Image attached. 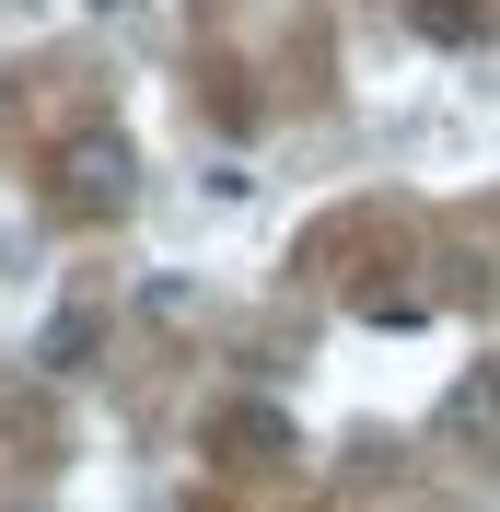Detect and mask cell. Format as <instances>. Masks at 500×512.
Masks as SVG:
<instances>
[{
    "label": "cell",
    "mask_w": 500,
    "mask_h": 512,
    "mask_svg": "<svg viewBox=\"0 0 500 512\" xmlns=\"http://www.w3.org/2000/svg\"><path fill=\"white\" fill-rule=\"evenodd\" d=\"M442 431H454V443H477V454L500 443V361H466V373L442 384Z\"/></svg>",
    "instance_id": "cell-1"
},
{
    "label": "cell",
    "mask_w": 500,
    "mask_h": 512,
    "mask_svg": "<svg viewBox=\"0 0 500 512\" xmlns=\"http://www.w3.org/2000/svg\"><path fill=\"white\" fill-rule=\"evenodd\" d=\"M70 198H82V210H128V140H70Z\"/></svg>",
    "instance_id": "cell-2"
},
{
    "label": "cell",
    "mask_w": 500,
    "mask_h": 512,
    "mask_svg": "<svg viewBox=\"0 0 500 512\" xmlns=\"http://www.w3.org/2000/svg\"><path fill=\"white\" fill-rule=\"evenodd\" d=\"M407 12H419V35H442V47L477 35V0H407Z\"/></svg>",
    "instance_id": "cell-3"
},
{
    "label": "cell",
    "mask_w": 500,
    "mask_h": 512,
    "mask_svg": "<svg viewBox=\"0 0 500 512\" xmlns=\"http://www.w3.org/2000/svg\"><path fill=\"white\" fill-rule=\"evenodd\" d=\"M82 361H94V315H59L47 326V373H82Z\"/></svg>",
    "instance_id": "cell-4"
},
{
    "label": "cell",
    "mask_w": 500,
    "mask_h": 512,
    "mask_svg": "<svg viewBox=\"0 0 500 512\" xmlns=\"http://www.w3.org/2000/svg\"><path fill=\"white\" fill-rule=\"evenodd\" d=\"M94 12H128V0H94Z\"/></svg>",
    "instance_id": "cell-5"
}]
</instances>
